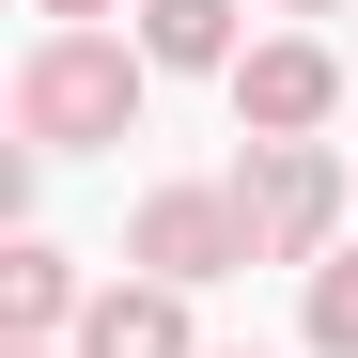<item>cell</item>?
<instances>
[{
  "label": "cell",
  "mask_w": 358,
  "mask_h": 358,
  "mask_svg": "<svg viewBox=\"0 0 358 358\" xmlns=\"http://www.w3.org/2000/svg\"><path fill=\"white\" fill-rule=\"evenodd\" d=\"M296 327H312V358H358V250H327V265H312Z\"/></svg>",
  "instance_id": "ba28073f"
},
{
  "label": "cell",
  "mask_w": 358,
  "mask_h": 358,
  "mask_svg": "<svg viewBox=\"0 0 358 358\" xmlns=\"http://www.w3.org/2000/svg\"><path fill=\"white\" fill-rule=\"evenodd\" d=\"M0 358H78V343H0Z\"/></svg>",
  "instance_id": "8fae6325"
},
{
  "label": "cell",
  "mask_w": 358,
  "mask_h": 358,
  "mask_svg": "<svg viewBox=\"0 0 358 358\" xmlns=\"http://www.w3.org/2000/svg\"><path fill=\"white\" fill-rule=\"evenodd\" d=\"M234 16H250V0H141L125 31H141V63H156V78H218V94H234V63L265 47V31H234Z\"/></svg>",
  "instance_id": "5b68a950"
},
{
  "label": "cell",
  "mask_w": 358,
  "mask_h": 358,
  "mask_svg": "<svg viewBox=\"0 0 358 358\" xmlns=\"http://www.w3.org/2000/svg\"><path fill=\"white\" fill-rule=\"evenodd\" d=\"M47 31H109V16H141V0H31Z\"/></svg>",
  "instance_id": "9c48e42d"
},
{
  "label": "cell",
  "mask_w": 358,
  "mask_h": 358,
  "mask_svg": "<svg viewBox=\"0 0 358 358\" xmlns=\"http://www.w3.org/2000/svg\"><path fill=\"white\" fill-rule=\"evenodd\" d=\"M343 94H358V47H327V31H265L250 63H234V141H327Z\"/></svg>",
  "instance_id": "3957f363"
},
{
  "label": "cell",
  "mask_w": 358,
  "mask_h": 358,
  "mask_svg": "<svg viewBox=\"0 0 358 358\" xmlns=\"http://www.w3.org/2000/svg\"><path fill=\"white\" fill-rule=\"evenodd\" d=\"M218 187L250 203V250L296 265V280H312L327 250H358V156H343V141H250Z\"/></svg>",
  "instance_id": "7a4b0ae2"
},
{
  "label": "cell",
  "mask_w": 358,
  "mask_h": 358,
  "mask_svg": "<svg viewBox=\"0 0 358 358\" xmlns=\"http://www.w3.org/2000/svg\"><path fill=\"white\" fill-rule=\"evenodd\" d=\"M234 265H265V250H250V203H234V187H141V218H125V280L203 296V280H234Z\"/></svg>",
  "instance_id": "277c9868"
},
{
  "label": "cell",
  "mask_w": 358,
  "mask_h": 358,
  "mask_svg": "<svg viewBox=\"0 0 358 358\" xmlns=\"http://www.w3.org/2000/svg\"><path fill=\"white\" fill-rule=\"evenodd\" d=\"M141 31H31L16 47V141L31 156H109V141H141Z\"/></svg>",
  "instance_id": "6da1fadb"
},
{
  "label": "cell",
  "mask_w": 358,
  "mask_h": 358,
  "mask_svg": "<svg viewBox=\"0 0 358 358\" xmlns=\"http://www.w3.org/2000/svg\"><path fill=\"white\" fill-rule=\"evenodd\" d=\"M78 358H203V327H187V296H171V280H94Z\"/></svg>",
  "instance_id": "52a82bcc"
},
{
  "label": "cell",
  "mask_w": 358,
  "mask_h": 358,
  "mask_svg": "<svg viewBox=\"0 0 358 358\" xmlns=\"http://www.w3.org/2000/svg\"><path fill=\"white\" fill-rule=\"evenodd\" d=\"M78 312H94L78 250H47V234H16V250H0V343H78Z\"/></svg>",
  "instance_id": "8992f818"
},
{
  "label": "cell",
  "mask_w": 358,
  "mask_h": 358,
  "mask_svg": "<svg viewBox=\"0 0 358 358\" xmlns=\"http://www.w3.org/2000/svg\"><path fill=\"white\" fill-rule=\"evenodd\" d=\"M265 16H358V0H265Z\"/></svg>",
  "instance_id": "30bf717a"
}]
</instances>
